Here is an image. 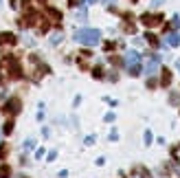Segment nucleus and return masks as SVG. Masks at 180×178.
<instances>
[{"label":"nucleus","mask_w":180,"mask_h":178,"mask_svg":"<svg viewBox=\"0 0 180 178\" xmlns=\"http://www.w3.org/2000/svg\"><path fill=\"white\" fill-rule=\"evenodd\" d=\"M75 40L79 42V44H86V46H94L101 40V33L97 29H79V31L75 33Z\"/></svg>","instance_id":"nucleus-1"},{"label":"nucleus","mask_w":180,"mask_h":178,"mask_svg":"<svg viewBox=\"0 0 180 178\" xmlns=\"http://www.w3.org/2000/svg\"><path fill=\"white\" fill-rule=\"evenodd\" d=\"M169 101H171V104H178V101H180V95H178V92H173V95L169 97Z\"/></svg>","instance_id":"nucleus-13"},{"label":"nucleus","mask_w":180,"mask_h":178,"mask_svg":"<svg viewBox=\"0 0 180 178\" xmlns=\"http://www.w3.org/2000/svg\"><path fill=\"white\" fill-rule=\"evenodd\" d=\"M145 38H147V42H149V44H151V46H156V44H158V42H156V38H154V35H151V33H147V35H145Z\"/></svg>","instance_id":"nucleus-12"},{"label":"nucleus","mask_w":180,"mask_h":178,"mask_svg":"<svg viewBox=\"0 0 180 178\" xmlns=\"http://www.w3.org/2000/svg\"><path fill=\"white\" fill-rule=\"evenodd\" d=\"M165 75H163V86H167L169 82H171V75H169V70H163Z\"/></svg>","instance_id":"nucleus-11"},{"label":"nucleus","mask_w":180,"mask_h":178,"mask_svg":"<svg viewBox=\"0 0 180 178\" xmlns=\"http://www.w3.org/2000/svg\"><path fill=\"white\" fill-rule=\"evenodd\" d=\"M13 42H15L13 33H2V35H0V44H13Z\"/></svg>","instance_id":"nucleus-5"},{"label":"nucleus","mask_w":180,"mask_h":178,"mask_svg":"<svg viewBox=\"0 0 180 178\" xmlns=\"http://www.w3.org/2000/svg\"><path fill=\"white\" fill-rule=\"evenodd\" d=\"M70 5L75 7V5H79V0H70Z\"/></svg>","instance_id":"nucleus-16"},{"label":"nucleus","mask_w":180,"mask_h":178,"mask_svg":"<svg viewBox=\"0 0 180 178\" xmlns=\"http://www.w3.org/2000/svg\"><path fill=\"white\" fill-rule=\"evenodd\" d=\"M178 24H180V20H178V18H173V20H171V29H178Z\"/></svg>","instance_id":"nucleus-14"},{"label":"nucleus","mask_w":180,"mask_h":178,"mask_svg":"<svg viewBox=\"0 0 180 178\" xmlns=\"http://www.w3.org/2000/svg\"><path fill=\"white\" fill-rule=\"evenodd\" d=\"M136 171H138V174H141V178H151V174H149V171H147V169H145V167H138V169H136Z\"/></svg>","instance_id":"nucleus-10"},{"label":"nucleus","mask_w":180,"mask_h":178,"mask_svg":"<svg viewBox=\"0 0 180 178\" xmlns=\"http://www.w3.org/2000/svg\"><path fill=\"white\" fill-rule=\"evenodd\" d=\"M5 154H7V147L2 145V147H0V156H5Z\"/></svg>","instance_id":"nucleus-15"},{"label":"nucleus","mask_w":180,"mask_h":178,"mask_svg":"<svg viewBox=\"0 0 180 178\" xmlns=\"http://www.w3.org/2000/svg\"><path fill=\"white\" fill-rule=\"evenodd\" d=\"M46 13L53 18V20H62V13H59L57 9H53V7H48V9H46Z\"/></svg>","instance_id":"nucleus-7"},{"label":"nucleus","mask_w":180,"mask_h":178,"mask_svg":"<svg viewBox=\"0 0 180 178\" xmlns=\"http://www.w3.org/2000/svg\"><path fill=\"white\" fill-rule=\"evenodd\" d=\"M125 62H127V68L138 66V64H141V55L136 53V51H130V53H127V57H125Z\"/></svg>","instance_id":"nucleus-2"},{"label":"nucleus","mask_w":180,"mask_h":178,"mask_svg":"<svg viewBox=\"0 0 180 178\" xmlns=\"http://www.w3.org/2000/svg\"><path fill=\"white\" fill-rule=\"evenodd\" d=\"M2 132H5V134H11V132H13V121H7V123H5Z\"/></svg>","instance_id":"nucleus-8"},{"label":"nucleus","mask_w":180,"mask_h":178,"mask_svg":"<svg viewBox=\"0 0 180 178\" xmlns=\"http://www.w3.org/2000/svg\"><path fill=\"white\" fill-rule=\"evenodd\" d=\"M11 176V167L9 165H0V178H9Z\"/></svg>","instance_id":"nucleus-6"},{"label":"nucleus","mask_w":180,"mask_h":178,"mask_svg":"<svg viewBox=\"0 0 180 178\" xmlns=\"http://www.w3.org/2000/svg\"><path fill=\"white\" fill-rule=\"evenodd\" d=\"M167 44H171V46H176V44H178V35H176V33H171V35L167 38Z\"/></svg>","instance_id":"nucleus-9"},{"label":"nucleus","mask_w":180,"mask_h":178,"mask_svg":"<svg viewBox=\"0 0 180 178\" xmlns=\"http://www.w3.org/2000/svg\"><path fill=\"white\" fill-rule=\"evenodd\" d=\"M88 2H97V0H88Z\"/></svg>","instance_id":"nucleus-17"},{"label":"nucleus","mask_w":180,"mask_h":178,"mask_svg":"<svg viewBox=\"0 0 180 178\" xmlns=\"http://www.w3.org/2000/svg\"><path fill=\"white\" fill-rule=\"evenodd\" d=\"M5 112H9V114L20 112V101H18V99H9L7 104H5Z\"/></svg>","instance_id":"nucleus-3"},{"label":"nucleus","mask_w":180,"mask_h":178,"mask_svg":"<svg viewBox=\"0 0 180 178\" xmlns=\"http://www.w3.org/2000/svg\"><path fill=\"white\" fill-rule=\"evenodd\" d=\"M158 55H154L151 60H149V64H147V75H154V73H156V68H158Z\"/></svg>","instance_id":"nucleus-4"}]
</instances>
